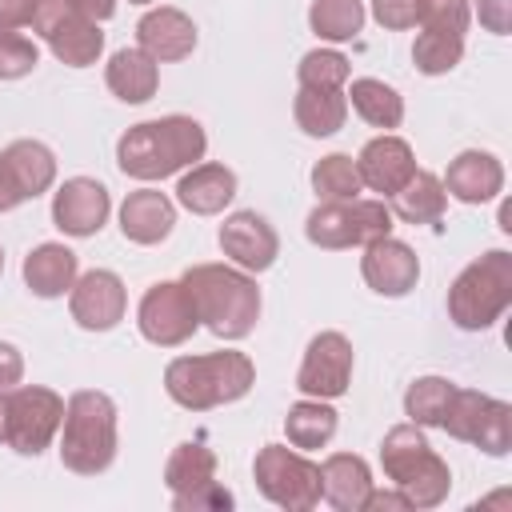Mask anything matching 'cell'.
Returning <instances> with one entry per match:
<instances>
[{
	"instance_id": "1",
	"label": "cell",
	"mask_w": 512,
	"mask_h": 512,
	"mask_svg": "<svg viewBox=\"0 0 512 512\" xmlns=\"http://www.w3.org/2000/svg\"><path fill=\"white\" fill-rule=\"evenodd\" d=\"M208 136L192 116H160L132 124L116 144V164L132 180H164L196 160H204Z\"/></svg>"
},
{
	"instance_id": "2",
	"label": "cell",
	"mask_w": 512,
	"mask_h": 512,
	"mask_svg": "<svg viewBox=\"0 0 512 512\" xmlns=\"http://www.w3.org/2000/svg\"><path fill=\"white\" fill-rule=\"evenodd\" d=\"M192 308L208 332L220 340H244L260 320V288L244 268L228 264H192L184 276Z\"/></svg>"
},
{
	"instance_id": "3",
	"label": "cell",
	"mask_w": 512,
	"mask_h": 512,
	"mask_svg": "<svg viewBox=\"0 0 512 512\" xmlns=\"http://www.w3.org/2000/svg\"><path fill=\"white\" fill-rule=\"evenodd\" d=\"M252 384H256V368L236 348L208 352V356H176L164 368L168 396L188 412H208V408L232 404V400L248 396Z\"/></svg>"
},
{
	"instance_id": "4",
	"label": "cell",
	"mask_w": 512,
	"mask_h": 512,
	"mask_svg": "<svg viewBox=\"0 0 512 512\" xmlns=\"http://www.w3.org/2000/svg\"><path fill=\"white\" fill-rule=\"evenodd\" d=\"M60 460L76 476H100L116 460V404L108 392L84 388L64 404Z\"/></svg>"
},
{
	"instance_id": "5",
	"label": "cell",
	"mask_w": 512,
	"mask_h": 512,
	"mask_svg": "<svg viewBox=\"0 0 512 512\" xmlns=\"http://www.w3.org/2000/svg\"><path fill=\"white\" fill-rule=\"evenodd\" d=\"M380 468L384 476L408 496L412 508H436L448 500L452 472L436 456V448L424 440L420 424H396L380 440Z\"/></svg>"
},
{
	"instance_id": "6",
	"label": "cell",
	"mask_w": 512,
	"mask_h": 512,
	"mask_svg": "<svg viewBox=\"0 0 512 512\" xmlns=\"http://www.w3.org/2000/svg\"><path fill=\"white\" fill-rule=\"evenodd\" d=\"M512 304V252L492 248L472 260L448 288V316L464 332L492 328Z\"/></svg>"
},
{
	"instance_id": "7",
	"label": "cell",
	"mask_w": 512,
	"mask_h": 512,
	"mask_svg": "<svg viewBox=\"0 0 512 512\" xmlns=\"http://www.w3.org/2000/svg\"><path fill=\"white\" fill-rule=\"evenodd\" d=\"M304 236L316 248H364L380 236H392V208L384 200H324L308 212Z\"/></svg>"
},
{
	"instance_id": "8",
	"label": "cell",
	"mask_w": 512,
	"mask_h": 512,
	"mask_svg": "<svg viewBox=\"0 0 512 512\" xmlns=\"http://www.w3.org/2000/svg\"><path fill=\"white\" fill-rule=\"evenodd\" d=\"M256 488L264 500L288 512H308L320 504V464H312L300 448L284 444H264L252 464Z\"/></svg>"
},
{
	"instance_id": "9",
	"label": "cell",
	"mask_w": 512,
	"mask_h": 512,
	"mask_svg": "<svg viewBox=\"0 0 512 512\" xmlns=\"http://www.w3.org/2000/svg\"><path fill=\"white\" fill-rule=\"evenodd\" d=\"M440 428L448 436L464 440V444H476L488 456H508V448H512V404H504L488 392H476V388H456Z\"/></svg>"
},
{
	"instance_id": "10",
	"label": "cell",
	"mask_w": 512,
	"mask_h": 512,
	"mask_svg": "<svg viewBox=\"0 0 512 512\" xmlns=\"http://www.w3.org/2000/svg\"><path fill=\"white\" fill-rule=\"evenodd\" d=\"M64 424V400L44 384H16L8 392V448L20 456H40Z\"/></svg>"
},
{
	"instance_id": "11",
	"label": "cell",
	"mask_w": 512,
	"mask_h": 512,
	"mask_svg": "<svg viewBox=\"0 0 512 512\" xmlns=\"http://www.w3.org/2000/svg\"><path fill=\"white\" fill-rule=\"evenodd\" d=\"M136 324L140 336L156 348H176L184 340H192V332L200 328V316L192 308V296L184 288V280H160L140 296L136 308Z\"/></svg>"
},
{
	"instance_id": "12",
	"label": "cell",
	"mask_w": 512,
	"mask_h": 512,
	"mask_svg": "<svg viewBox=\"0 0 512 512\" xmlns=\"http://www.w3.org/2000/svg\"><path fill=\"white\" fill-rule=\"evenodd\" d=\"M352 384V344L344 332H320L308 340L300 372H296V388L312 400H336L344 396Z\"/></svg>"
},
{
	"instance_id": "13",
	"label": "cell",
	"mask_w": 512,
	"mask_h": 512,
	"mask_svg": "<svg viewBox=\"0 0 512 512\" xmlns=\"http://www.w3.org/2000/svg\"><path fill=\"white\" fill-rule=\"evenodd\" d=\"M68 308H72V320L88 332H108L124 320V308H128V288L116 272L108 268H92L84 276H76L72 292H68Z\"/></svg>"
},
{
	"instance_id": "14",
	"label": "cell",
	"mask_w": 512,
	"mask_h": 512,
	"mask_svg": "<svg viewBox=\"0 0 512 512\" xmlns=\"http://www.w3.org/2000/svg\"><path fill=\"white\" fill-rule=\"evenodd\" d=\"M108 212H112V196L92 176H72L52 196V224L64 236H96L108 224Z\"/></svg>"
},
{
	"instance_id": "15",
	"label": "cell",
	"mask_w": 512,
	"mask_h": 512,
	"mask_svg": "<svg viewBox=\"0 0 512 512\" xmlns=\"http://www.w3.org/2000/svg\"><path fill=\"white\" fill-rule=\"evenodd\" d=\"M220 248L224 256L244 272H268L280 256V236L260 212H232L220 224Z\"/></svg>"
},
{
	"instance_id": "16",
	"label": "cell",
	"mask_w": 512,
	"mask_h": 512,
	"mask_svg": "<svg viewBox=\"0 0 512 512\" xmlns=\"http://www.w3.org/2000/svg\"><path fill=\"white\" fill-rule=\"evenodd\" d=\"M360 276L376 296H408L420 280V260L404 240L380 236V240L364 244Z\"/></svg>"
},
{
	"instance_id": "17",
	"label": "cell",
	"mask_w": 512,
	"mask_h": 512,
	"mask_svg": "<svg viewBox=\"0 0 512 512\" xmlns=\"http://www.w3.org/2000/svg\"><path fill=\"white\" fill-rule=\"evenodd\" d=\"M356 172H360V184L380 192V196H392L396 188L408 184V176L416 172V156L408 148V140L384 132V136H372L360 156H356Z\"/></svg>"
},
{
	"instance_id": "18",
	"label": "cell",
	"mask_w": 512,
	"mask_h": 512,
	"mask_svg": "<svg viewBox=\"0 0 512 512\" xmlns=\"http://www.w3.org/2000/svg\"><path fill=\"white\" fill-rule=\"evenodd\" d=\"M136 48H144L156 64L184 60L196 48V24H192L188 12L160 4V8H152V12L140 16V24H136Z\"/></svg>"
},
{
	"instance_id": "19",
	"label": "cell",
	"mask_w": 512,
	"mask_h": 512,
	"mask_svg": "<svg viewBox=\"0 0 512 512\" xmlns=\"http://www.w3.org/2000/svg\"><path fill=\"white\" fill-rule=\"evenodd\" d=\"M444 192H452L460 204H488L504 188V164L492 152L468 148L448 164V176L440 180Z\"/></svg>"
},
{
	"instance_id": "20",
	"label": "cell",
	"mask_w": 512,
	"mask_h": 512,
	"mask_svg": "<svg viewBox=\"0 0 512 512\" xmlns=\"http://www.w3.org/2000/svg\"><path fill=\"white\" fill-rule=\"evenodd\" d=\"M172 224H176V208L156 188L128 192L120 204V232L132 244H160V240H168Z\"/></svg>"
},
{
	"instance_id": "21",
	"label": "cell",
	"mask_w": 512,
	"mask_h": 512,
	"mask_svg": "<svg viewBox=\"0 0 512 512\" xmlns=\"http://www.w3.org/2000/svg\"><path fill=\"white\" fill-rule=\"evenodd\" d=\"M372 492V472L364 456L356 452H332L320 464V500H328L340 512H360L364 496Z\"/></svg>"
},
{
	"instance_id": "22",
	"label": "cell",
	"mask_w": 512,
	"mask_h": 512,
	"mask_svg": "<svg viewBox=\"0 0 512 512\" xmlns=\"http://www.w3.org/2000/svg\"><path fill=\"white\" fill-rule=\"evenodd\" d=\"M44 40H48L52 56H56L60 64H68V68H88V64H96L100 52H104V32H100V24L88 20L84 12H76V4L44 32Z\"/></svg>"
},
{
	"instance_id": "23",
	"label": "cell",
	"mask_w": 512,
	"mask_h": 512,
	"mask_svg": "<svg viewBox=\"0 0 512 512\" xmlns=\"http://www.w3.org/2000/svg\"><path fill=\"white\" fill-rule=\"evenodd\" d=\"M76 276H80V260H76V252L64 248V244H52V240H48V244H36V248L24 256V284H28L32 296H40V300H56V296L72 292Z\"/></svg>"
},
{
	"instance_id": "24",
	"label": "cell",
	"mask_w": 512,
	"mask_h": 512,
	"mask_svg": "<svg viewBox=\"0 0 512 512\" xmlns=\"http://www.w3.org/2000/svg\"><path fill=\"white\" fill-rule=\"evenodd\" d=\"M236 196V172L224 164H192V172L180 176L176 200L196 216H216Z\"/></svg>"
},
{
	"instance_id": "25",
	"label": "cell",
	"mask_w": 512,
	"mask_h": 512,
	"mask_svg": "<svg viewBox=\"0 0 512 512\" xmlns=\"http://www.w3.org/2000/svg\"><path fill=\"white\" fill-rule=\"evenodd\" d=\"M104 84L116 100L124 104H144L156 96V84H160V64L144 52V48H120L112 52L108 68H104Z\"/></svg>"
},
{
	"instance_id": "26",
	"label": "cell",
	"mask_w": 512,
	"mask_h": 512,
	"mask_svg": "<svg viewBox=\"0 0 512 512\" xmlns=\"http://www.w3.org/2000/svg\"><path fill=\"white\" fill-rule=\"evenodd\" d=\"M388 200H392L388 204L392 216H400L404 224H436L444 216V208H448V192H444L440 176H432L424 168H416L408 176V184L396 188Z\"/></svg>"
},
{
	"instance_id": "27",
	"label": "cell",
	"mask_w": 512,
	"mask_h": 512,
	"mask_svg": "<svg viewBox=\"0 0 512 512\" xmlns=\"http://www.w3.org/2000/svg\"><path fill=\"white\" fill-rule=\"evenodd\" d=\"M0 156H4L8 172L16 176L24 200H36L40 192L52 188V180H56V156H52L48 144H40V140H12Z\"/></svg>"
},
{
	"instance_id": "28",
	"label": "cell",
	"mask_w": 512,
	"mask_h": 512,
	"mask_svg": "<svg viewBox=\"0 0 512 512\" xmlns=\"http://www.w3.org/2000/svg\"><path fill=\"white\" fill-rule=\"evenodd\" d=\"M344 100L372 128H384L388 132V128H400V120H404V96L392 84H384V80L360 76V80H352V88L344 92Z\"/></svg>"
},
{
	"instance_id": "29",
	"label": "cell",
	"mask_w": 512,
	"mask_h": 512,
	"mask_svg": "<svg viewBox=\"0 0 512 512\" xmlns=\"http://www.w3.org/2000/svg\"><path fill=\"white\" fill-rule=\"evenodd\" d=\"M292 116L296 124L308 132V136H332L344 128L348 120V100L340 88H300L296 92V104H292Z\"/></svg>"
},
{
	"instance_id": "30",
	"label": "cell",
	"mask_w": 512,
	"mask_h": 512,
	"mask_svg": "<svg viewBox=\"0 0 512 512\" xmlns=\"http://www.w3.org/2000/svg\"><path fill=\"white\" fill-rule=\"evenodd\" d=\"M212 480H216V456H212V448H204L200 440H184V444L172 448V456L164 464V484H168L172 500L176 496H188V492H196V488H204Z\"/></svg>"
},
{
	"instance_id": "31",
	"label": "cell",
	"mask_w": 512,
	"mask_h": 512,
	"mask_svg": "<svg viewBox=\"0 0 512 512\" xmlns=\"http://www.w3.org/2000/svg\"><path fill=\"white\" fill-rule=\"evenodd\" d=\"M284 432H288V444L300 448V452H312V448H324L332 436H336V408L324 404V400H296L284 416Z\"/></svg>"
},
{
	"instance_id": "32",
	"label": "cell",
	"mask_w": 512,
	"mask_h": 512,
	"mask_svg": "<svg viewBox=\"0 0 512 512\" xmlns=\"http://www.w3.org/2000/svg\"><path fill=\"white\" fill-rule=\"evenodd\" d=\"M452 392H456V384L444 380V376H420V380H412L408 392H404V412H408V420L420 424V428H440L444 416H448Z\"/></svg>"
},
{
	"instance_id": "33",
	"label": "cell",
	"mask_w": 512,
	"mask_h": 512,
	"mask_svg": "<svg viewBox=\"0 0 512 512\" xmlns=\"http://www.w3.org/2000/svg\"><path fill=\"white\" fill-rule=\"evenodd\" d=\"M308 24L320 40L344 44L364 28V4L360 0H312Z\"/></svg>"
},
{
	"instance_id": "34",
	"label": "cell",
	"mask_w": 512,
	"mask_h": 512,
	"mask_svg": "<svg viewBox=\"0 0 512 512\" xmlns=\"http://www.w3.org/2000/svg\"><path fill=\"white\" fill-rule=\"evenodd\" d=\"M312 188L320 200H352L360 196V172H356V160L344 156V152H332V156H320L312 164Z\"/></svg>"
},
{
	"instance_id": "35",
	"label": "cell",
	"mask_w": 512,
	"mask_h": 512,
	"mask_svg": "<svg viewBox=\"0 0 512 512\" xmlns=\"http://www.w3.org/2000/svg\"><path fill=\"white\" fill-rule=\"evenodd\" d=\"M412 60L424 76H444L452 72L460 60H464V36H452V32H420L416 44H412Z\"/></svg>"
},
{
	"instance_id": "36",
	"label": "cell",
	"mask_w": 512,
	"mask_h": 512,
	"mask_svg": "<svg viewBox=\"0 0 512 512\" xmlns=\"http://www.w3.org/2000/svg\"><path fill=\"white\" fill-rule=\"evenodd\" d=\"M348 76H352L348 56H340V52H332V48H312V52H304V60H300V68H296L300 88H344Z\"/></svg>"
},
{
	"instance_id": "37",
	"label": "cell",
	"mask_w": 512,
	"mask_h": 512,
	"mask_svg": "<svg viewBox=\"0 0 512 512\" xmlns=\"http://www.w3.org/2000/svg\"><path fill=\"white\" fill-rule=\"evenodd\" d=\"M40 64V48L16 28H0V80H20Z\"/></svg>"
},
{
	"instance_id": "38",
	"label": "cell",
	"mask_w": 512,
	"mask_h": 512,
	"mask_svg": "<svg viewBox=\"0 0 512 512\" xmlns=\"http://www.w3.org/2000/svg\"><path fill=\"white\" fill-rule=\"evenodd\" d=\"M416 20L428 32L464 36L468 32V20H472V8H468V0H420V16Z\"/></svg>"
},
{
	"instance_id": "39",
	"label": "cell",
	"mask_w": 512,
	"mask_h": 512,
	"mask_svg": "<svg viewBox=\"0 0 512 512\" xmlns=\"http://www.w3.org/2000/svg\"><path fill=\"white\" fill-rule=\"evenodd\" d=\"M172 508L176 512H212V508H232V492L224 488V484H204V488H196V492H188V496H176L172 500Z\"/></svg>"
},
{
	"instance_id": "40",
	"label": "cell",
	"mask_w": 512,
	"mask_h": 512,
	"mask_svg": "<svg viewBox=\"0 0 512 512\" xmlns=\"http://www.w3.org/2000/svg\"><path fill=\"white\" fill-rule=\"evenodd\" d=\"M372 16H376L380 28L400 32V28H412V24H416L420 0H372Z\"/></svg>"
},
{
	"instance_id": "41",
	"label": "cell",
	"mask_w": 512,
	"mask_h": 512,
	"mask_svg": "<svg viewBox=\"0 0 512 512\" xmlns=\"http://www.w3.org/2000/svg\"><path fill=\"white\" fill-rule=\"evenodd\" d=\"M476 16L492 36L512 32V0H476Z\"/></svg>"
},
{
	"instance_id": "42",
	"label": "cell",
	"mask_w": 512,
	"mask_h": 512,
	"mask_svg": "<svg viewBox=\"0 0 512 512\" xmlns=\"http://www.w3.org/2000/svg\"><path fill=\"white\" fill-rule=\"evenodd\" d=\"M20 376H24V356H20V348L0 340V396L12 392V388L20 384Z\"/></svg>"
},
{
	"instance_id": "43",
	"label": "cell",
	"mask_w": 512,
	"mask_h": 512,
	"mask_svg": "<svg viewBox=\"0 0 512 512\" xmlns=\"http://www.w3.org/2000/svg\"><path fill=\"white\" fill-rule=\"evenodd\" d=\"M36 0H0V28H24L32 24Z\"/></svg>"
},
{
	"instance_id": "44",
	"label": "cell",
	"mask_w": 512,
	"mask_h": 512,
	"mask_svg": "<svg viewBox=\"0 0 512 512\" xmlns=\"http://www.w3.org/2000/svg\"><path fill=\"white\" fill-rule=\"evenodd\" d=\"M384 508H396V512H408L412 504H408V496H404L400 488H396V492H376V488H372V492L364 496V508H360V512H384Z\"/></svg>"
},
{
	"instance_id": "45",
	"label": "cell",
	"mask_w": 512,
	"mask_h": 512,
	"mask_svg": "<svg viewBox=\"0 0 512 512\" xmlns=\"http://www.w3.org/2000/svg\"><path fill=\"white\" fill-rule=\"evenodd\" d=\"M20 204H24V192H20L16 176L8 172V164H4V156H0V212H12V208H20Z\"/></svg>"
},
{
	"instance_id": "46",
	"label": "cell",
	"mask_w": 512,
	"mask_h": 512,
	"mask_svg": "<svg viewBox=\"0 0 512 512\" xmlns=\"http://www.w3.org/2000/svg\"><path fill=\"white\" fill-rule=\"evenodd\" d=\"M72 4H76V12H84V16L96 20V24L116 12V0H72Z\"/></svg>"
},
{
	"instance_id": "47",
	"label": "cell",
	"mask_w": 512,
	"mask_h": 512,
	"mask_svg": "<svg viewBox=\"0 0 512 512\" xmlns=\"http://www.w3.org/2000/svg\"><path fill=\"white\" fill-rule=\"evenodd\" d=\"M8 440V392L0 396V444Z\"/></svg>"
},
{
	"instance_id": "48",
	"label": "cell",
	"mask_w": 512,
	"mask_h": 512,
	"mask_svg": "<svg viewBox=\"0 0 512 512\" xmlns=\"http://www.w3.org/2000/svg\"><path fill=\"white\" fill-rule=\"evenodd\" d=\"M128 4H152V0H128Z\"/></svg>"
},
{
	"instance_id": "49",
	"label": "cell",
	"mask_w": 512,
	"mask_h": 512,
	"mask_svg": "<svg viewBox=\"0 0 512 512\" xmlns=\"http://www.w3.org/2000/svg\"><path fill=\"white\" fill-rule=\"evenodd\" d=\"M0 272H4V248H0Z\"/></svg>"
}]
</instances>
